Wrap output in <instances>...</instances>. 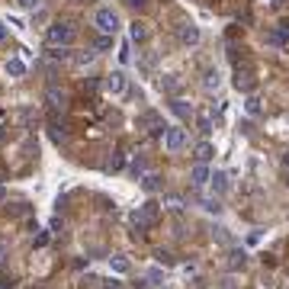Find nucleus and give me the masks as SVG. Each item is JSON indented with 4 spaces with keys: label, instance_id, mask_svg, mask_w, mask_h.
Here are the masks:
<instances>
[{
    "label": "nucleus",
    "instance_id": "f8f14e48",
    "mask_svg": "<svg viewBox=\"0 0 289 289\" xmlns=\"http://www.w3.org/2000/svg\"><path fill=\"white\" fill-rule=\"evenodd\" d=\"M193 154H196V164H209L215 157V148H212V142H199L193 148Z\"/></svg>",
    "mask_w": 289,
    "mask_h": 289
},
{
    "label": "nucleus",
    "instance_id": "aec40b11",
    "mask_svg": "<svg viewBox=\"0 0 289 289\" xmlns=\"http://www.w3.org/2000/svg\"><path fill=\"white\" fill-rule=\"evenodd\" d=\"M109 270H112V273H129L132 264H129L126 257H109Z\"/></svg>",
    "mask_w": 289,
    "mask_h": 289
},
{
    "label": "nucleus",
    "instance_id": "f257e3e1",
    "mask_svg": "<svg viewBox=\"0 0 289 289\" xmlns=\"http://www.w3.org/2000/svg\"><path fill=\"white\" fill-rule=\"evenodd\" d=\"M157 215H161V206L154 203V199H148V203H142L132 212V225H135V235H145V228H151V225L157 222Z\"/></svg>",
    "mask_w": 289,
    "mask_h": 289
},
{
    "label": "nucleus",
    "instance_id": "a211bd4d",
    "mask_svg": "<svg viewBox=\"0 0 289 289\" xmlns=\"http://www.w3.org/2000/svg\"><path fill=\"white\" fill-rule=\"evenodd\" d=\"M45 100H48V106H51V109H65V93H61L58 87H48Z\"/></svg>",
    "mask_w": 289,
    "mask_h": 289
},
{
    "label": "nucleus",
    "instance_id": "dca6fc26",
    "mask_svg": "<svg viewBox=\"0 0 289 289\" xmlns=\"http://www.w3.org/2000/svg\"><path fill=\"white\" fill-rule=\"evenodd\" d=\"M142 190H145V193H157V190H161V174L148 170L145 177H142Z\"/></svg>",
    "mask_w": 289,
    "mask_h": 289
},
{
    "label": "nucleus",
    "instance_id": "423d86ee",
    "mask_svg": "<svg viewBox=\"0 0 289 289\" xmlns=\"http://www.w3.org/2000/svg\"><path fill=\"white\" fill-rule=\"evenodd\" d=\"M286 42H289V23H279V26H273V29L267 32V45L283 48Z\"/></svg>",
    "mask_w": 289,
    "mask_h": 289
},
{
    "label": "nucleus",
    "instance_id": "ddd939ff",
    "mask_svg": "<svg viewBox=\"0 0 289 289\" xmlns=\"http://www.w3.org/2000/svg\"><path fill=\"white\" fill-rule=\"evenodd\" d=\"M142 122L148 126V132H154V135H164V129H167V126L161 122V116H157V112H145Z\"/></svg>",
    "mask_w": 289,
    "mask_h": 289
},
{
    "label": "nucleus",
    "instance_id": "cd10ccee",
    "mask_svg": "<svg viewBox=\"0 0 289 289\" xmlns=\"http://www.w3.org/2000/svg\"><path fill=\"white\" fill-rule=\"evenodd\" d=\"M129 58H132V51H129V42H126V45L119 48V61H122V65H129Z\"/></svg>",
    "mask_w": 289,
    "mask_h": 289
},
{
    "label": "nucleus",
    "instance_id": "5701e85b",
    "mask_svg": "<svg viewBox=\"0 0 289 289\" xmlns=\"http://www.w3.org/2000/svg\"><path fill=\"white\" fill-rule=\"evenodd\" d=\"M112 48V36H100L93 42V51H109Z\"/></svg>",
    "mask_w": 289,
    "mask_h": 289
},
{
    "label": "nucleus",
    "instance_id": "39448f33",
    "mask_svg": "<svg viewBox=\"0 0 289 289\" xmlns=\"http://www.w3.org/2000/svg\"><path fill=\"white\" fill-rule=\"evenodd\" d=\"M126 87H129V77L126 71H112L103 77V90H106L109 96H119V93H126Z\"/></svg>",
    "mask_w": 289,
    "mask_h": 289
},
{
    "label": "nucleus",
    "instance_id": "1a4fd4ad",
    "mask_svg": "<svg viewBox=\"0 0 289 289\" xmlns=\"http://www.w3.org/2000/svg\"><path fill=\"white\" fill-rule=\"evenodd\" d=\"M206 187L212 190L215 196L228 193V174H225V170H215V174H209V183H206Z\"/></svg>",
    "mask_w": 289,
    "mask_h": 289
},
{
    "label": "nucleus",
    "instance_id": "7c9ffc66",
    "mask_svg": "<svg viewBox=\"0 0 289 289\" xmlns=\"http://www.w3.org/2000/svg\"><path fill=\"white\" fill-rule=\"evenodd\" d=\"M157 260H161V264H164V267H170V264H174V260H170V254H167V251H157Z\"/></svg>",
    "mask_w": 289,
    "mask_h": 289
},
{
    "label": "nucleus",
    "instance_id": "20e7f679",
    "mask_svg": "<svg viewBox=\"0 0 289 289\" xmlns=\"http://www.w3.org/2000/svg\"><path fill=\"white\" fill-rule=\"evenodd\" d=\"M164 148H167V151H183V148H187V129L167 126L164 129Z\"/></svg>",
    "mask_w": 289,
    "mask_h": 289
},
{
    "label": "nucleus",
    "instance_id": "c756f323",
    "mask_svg": "<svg viewBox=\"0 0 289 289\" xmlns=\"http://www.w3.org/2000/svg\"><path fill=\"white\" fill-rule=\"evenodd\" d=\"M232 267H244V254H238V251H232Z\"/></svg>",
    "mask_w": 289,
    "mask_h": 289
},
{
    "label": "nucleus",
    "instance_id": "412c9836",
    "mask_svg": "<svg viewBox=\"0 0 289 289\" xmlns=\"http://www.w3.org/2000/svg\"><path fill=\"white\" fill-rule=\"evenodd\" d=\"M244 109H248L251 112V116H260V100H257V96H248V100H244Z\"/></svg>",
    "mask_w": 289,
    "mask_h": 289
},
{
    "label": "nucleus",
    "instance_id": "9d476101",
    "mask_svg": "<svg viewBox=\"0 0 289 289\" xmlns=\"http://www.w3.org/2000/svg\"><path fill=\"white\" fill-rule=\"evenodd\" d=\"M170 112H174L177 119H183V122H190L193 116H196V112H193V106H190L187 100H180V96H174V100H170Z\"/></svg>",
    "mask_w": 289,
    "mask_h": 289
},
{
    "label": "nucleus",
    "instance_id": "72a5a7b5",
    "mask_svg": "<svg viewBox=\"0 0 289 289\" xmlns=\"http://www.w3.org/2000/svg\"><path fill=\"white\" fill-rule=\"evenodd\" d=\"M4 257H7V244L0 241V264H4Z\"/></svg>",
    "mask_w": 289,
    "mask_h": 289
},
{
    "label": "nucleus",
    "instance_id": "c85d7f7f",
    "mask_svg": "<svg viewBox=\"0 0 289 289\" xmlns=\"http://www.w3.org/2000/svg\"><path fill=\"white\" fill-rule=\"evenodd\" d=\"M23 10H39V0H16Z\"/></svg>",
    "mask_w": 289,
    "mask_h": 289
},
{
    "label": "nucleus",
    "instance_id": "c9c22d12",
    "mask_svg": "<svg viewBox=\"0 0 289 289\" xmlns=\"http://www.w3.org/2000/svg\"><path fill=\"white\" fill-rule=\"evenodd\" d=\"M7 39V29H4V23H0V42H4Z\"/></svg>",
    "mask_w": 289,
    "mask_h": 289
},
{
    "label": "nucleus",
    "instance_id": "4be33fe9",
    "mask_svg": "<svg viewBox=\"0 0 289 289\" xmlns=\"http://www.w3.org/2000/svg\"><path fill=\"white\" fill-rule=\"evenodd\" d=\"M177 87H180L177 74H167V77H164V81H161V90H167V93H174V90H177Z\"/></svg>",
    "mask_w": 289,
    "mask_h": 289
},
{
    "label": "nucleus",
    "instance_id": "9b49d317",
    "mask_svg": "<svg viewBox=\"0 0 289 289\" xmlns=\"http://www.w3.org/2000/svg\"><path fill=\"white\" fill-rule=\"evenodd\" d=\"M209 174H212V170H209V164H193L190 183H193V187H206V183H209Z\"/></svg>",
    "mask_w": 289,
    "mask_h": 289
},
{
    "label": "nucleus",
    "instance_id": "0eeeda50",
    "mask_svg": "<svg viewBox=\"0 0 289 289\" xmlns=\"http://www.w3.org/2000/svg\"><path fill=\"white\" fill-rule=\"evenodd\" d=\"M177 36H180V42H183V45H187V48L199 45V39H203V36H199V26H193V23H183Z\"/></svg>",
    "mask_w": 289,
    "mask_h": 289
},
{
    "label": "nucleus",
    "instance_id": "473e14b6",
    "mask_svg": "<svg viewBox=\"0 0 289 289\" xmlns=\"http://www.w3.org/2000/svg\"><path fill=\"white\" fill-rule=\"evenodd\" d=\"M126 4H129V7H145L148 0H126Z\"/></svg>",
    "mask_w": 289,
    "mask_h": 289
},
{
    "label": "nucleus",
    "instance_id": "6ab92c4d",
    "mask_svg": "<svg viewBox=\"0 0 289 289\" xmlns=\"http://www.w3.org/2000/svg\"><path fill=\"white\" fill-rule=\"evenodd\" d=\"M129 39H132V42H145L148 39L145 23H132V26H129Z\"/></svg>",
    "mask_w": 289,
    "mask_h": 289
},
{
    "label": "nucleus",
    "instance_id": "2f4dec72",
    "mask_svg": "<svg viewBox=\"0 0 289 289\" xmlns=\"http://www.w3.org/2000/svg\"><path fill=\"white\" fill-rule=\"evenodd\" d=\"M132 170H135V177H138V174H145V161H142V157H138V161L132 164Z\"/></svg>",
    "mask_w": 289,
    "mask_h": 289
},
{
    "label": "nucleus",
    "instance_id": "7ed1b4c3",
    "mask_svg": "<svg viewBox=\"0 0 289 289\" xmlns=\"http://www.w3.org/2000/svg\"><path fill=\"white\" fill-rule=\"evenodd\" d=\"M93 26L100 29V36H116L119 32V13L112 7H100L93 13Z\"/></svg>",
    "mask_w": 289,
    "mask_h": 289
},
{
    "label": "nucleus",
    "instance_id": "4468645a",
    "mask_svg": "<svg viewBox=\"0 0 289 289\" xmlns=\"http://www.w3.org/2000/svg\"><path fill=\"white\" fill-rule=\"evenodd\" d=\"M4 71H7V77H23L26 74V61L23 58H7Z\"/></svg>",
    "mask_w": 289,
    "mask_h": 289
},
{
    "label": "nucleus",
    "instance_id": "a878e982",
    "mask_svg": "<svg viewBox=\"0 0 289 289\" xmlns=\"http://www.w3.org/2000/svg\"><path fill=\"white\" fill-rule=\"evenodd\" d=\"M48 58H51V61H68V58H71V51H68V48H51Z\"/></svg>",
    "mask_w": 289,
    "mask_h": 289
},
{
    "label": "nucleus",
    "instance_id": "f03ea898",
    "mask_svg": "<svg viewBox=\"0 0 289 289\" xmlns=\"http://www.w3.org/2000/svg\"><path fill=\"white\" fill-rule=\"evenodd\" d=\"M74 36H77V29L71 23H51L48 26V32H45V42L51 48H68L74 42Z\"/></svg>",
    "mask_w": 289,
    "mask_h": 289
},
{
    "label": "nucleus",
    "instance_id": "2eb2a0df",
    "mask_svg": "<svg viewBox=\"0 0 289 289\" xmlns=\"http://www.w3.org/2000/svg\"><path fill=\"white\" fill-rule=\"evenodd\" d=\"M203 87H206V90H209V93H215V90H218V87H222V74H218V71H215V68H209V71L203 74Z\"/></svg>",
    "mask_w": 289,
    "mask_h": 289
},
{
    "label": "nucleus",
    "instance_id": "e433bc0d",
    "mask_svg": "<svg viewBox=\"0 0 289 289\" xmlns=\"http://www.w3.org/2000/svg\"><path fill=\"white\" fill-rule=\"evenodd\" d=\"M283 164H286V167H289V151H286V154H283Z\"/></svg>",
    "mask_w": 289,
    "mask_h": 289
},
{
    "label": "nucleus",
    "instance_id": "f3484780",
    "mask_svg": "<svg viewBox=\"0 0 289 289\" xmlns=\"http://www.w3.org/2000/svg\"><path fill=\"white\" fill-rule=\"evenodd\" d=\"M196 129H199L203 135H209V132L215 129V116H212V112H199V116H196Z\"/></svg>",
    "mask_w": 289,
    "mask_h": 289
},
{
    "label": "nucleus",
    "instance_id": "bb28decb",
    "mask_svg": "<svg viewBox=\"0 0 289 289\" xmlns=\"http://www.w3.org/2000/svg\"><path fill=\"white\" fill-rule=\"evenodd\" d=\"M93 58H96V51H81V55H77L74 61H77V65H81V68H84V65H90V61H93Z\"/></svg>",
    "mask_w": 289,
    "mask_h": 289
},
{
    "label": "nucleus",
    "instance_id": "b1692460",
    "mask_svg": "<svg viewBox=\"0 0 289 289\" xmlns=\"http://www.w3.org/2000/svg\"><path fill=\"white\" fill-rule=\"evenodd\" d=\"M122 164H126V157H122V151H116L109 157V164H106V170H122Z\"/></svg>",
    "mask_w": 289,
    "mask_h": 289
},
{
    "label": "nucleus",
    "instance_id": "6e6552de",
    "mask_svg": "<svg viewBox=\"0 0 289 289\" xmlns=\"http://www.w3.org/2000/svg\"><path fill=\"white\" fill-rule=\"evenodd\" d=\"M254 71L251 68H238V71H235V87H238V90H244V93H251L254 90Z\"/></svg>",
    "mask_w": 289,
    "mask_h": 289
},
{
    "label": "nucleus",
    "instance_id": "393cba45",
    "mask_svg": "<svg viewBox=\"0 0 289 289\" xmlns=\"http://www.w3.org/2000/svg\"><path fill=\"white\" fill-rule=\"evenodd\" d=\"M164 206L174 209V212H183V199L180 196H164Z\"/></svg>",
    "mask_w": 289,
    "mask_h": 289
},
{
    "label": "nucleus",
    "instance_id": "f704fd0d",
    "mask_svg": "<svg viewBox=\"0 0 289 289\" xmlns=\"http://www.w3.org/2000/svg\"><path fill=\"white\" fill-rule=\"evenodd\" d=\"M106 289H119V283L116 279H106Z\"/></svg>",
    "mask_w": 289,
    "mask_h": 289
}]
</instances>
